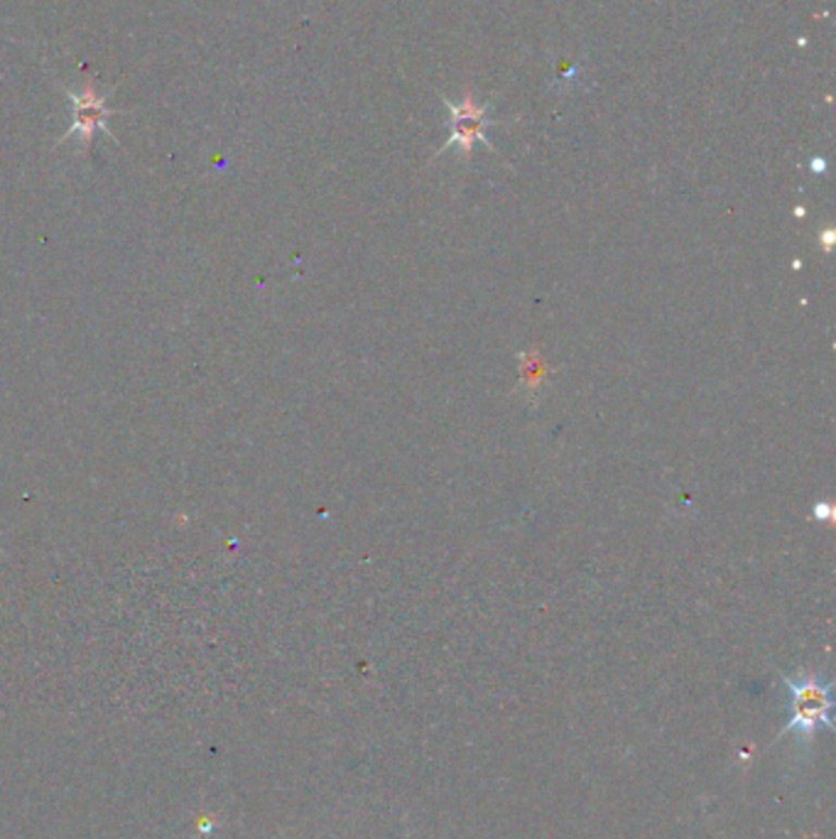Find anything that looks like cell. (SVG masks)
<instances>
[{"label":"cell","instance_id":"3957f363","mask_svg":"<svg viewBox=\"0 0 836 839\" xmlns=\"http://www.w3.org/2000/svg\"><path fill=\"white\" fill-rule=\"evenodd\" d=\"M442 101H444L446 109L452 111V135H450V141L444 143V148L440 153L450 150L452 145H459L462 155L466 160H469L476 141H483L485 145H489V141H485V135H483L485 125L491 123L489 115H485V106H476L471 92L464 94V101L459 106L452 104L450 99H444V96H442Z\"/></svg>","mask_w":836,"mask_h":839},{"label":"cell","instance_id":"7a4b0ae2","mask_svg":"<svg viewBox=\"0 0 836 839\" xmlns=\"http://www.w3.org/2000/svg\"><path fill=\"white\" fill-rule=\"evenodd\" d=\"M70 99L74 106V123L66 135H62V141L76 138L84 148H89L96 135L109 133L106 121H109L111 109L106 106V96L96 92L94 80L86 82L82 92H70Z\"/></svg>","mask_w":836,"mask_h":839},{"label":"cell","instance_id":"277c9868","mask_svg":"<svg viewBox=\"0 0 836 839\" xmlns=\"http://www.w3.org/2000/svg\"><path fill=\"white\" fill-rule=\"evenodd\" d=\"M812 170H814V172H816V170L822 172V170H824V162H822V160H812Z\"/></svg>","mask_w":836,"mask_h":839},{"label":"cell","instance_id":"6da1fadb","mask_svg":"<svg viewBox=\"0 0 836 839\" xmlns=\"http://www.w3.org/2000/svg\"><path fill=\"white\" fill-rule=\"evenodd\" d=\"M790 690V721L783 731L797 729L800 734L810 737L820 727L832 729V690L816 676H800L797 680L787 678Z\"/></svg>","mask_w":836,"mask_h":839}]
</instances>
